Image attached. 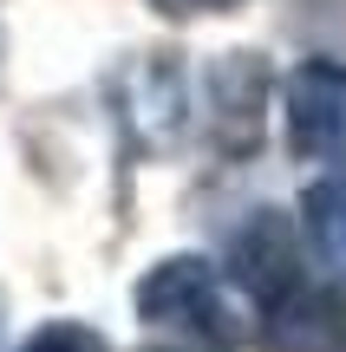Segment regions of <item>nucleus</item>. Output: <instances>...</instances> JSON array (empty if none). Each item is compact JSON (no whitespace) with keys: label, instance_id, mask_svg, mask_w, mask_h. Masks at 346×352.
Here are the masks:
<instances>
[{"label":"nucleus","instance_id":"1","mask_svg":"<svg viewBox=\"0 0 346 352\" xmlns=\"http://www.w3.org/2000/svg\"><path fill=\"white\" fill-rule=\"evenodd\" d=\"M138 320L144 327H177L196 333L209 346H235L242 340V314H235L229 274L209 267L203 254H170L138 280Z\"/></svg>","mask_w":346,"mask_h":352},{"label":"nucleus","instance_id":"2","mask_svg":"<svg viewBox=\"0 0 346 352\" xmlns=\"http://www.w3.org/2000/svg\"><path fill=\"white\" fill-rule=\"evenodd\" d=\"M281 131H288V157H301V164H340L346 157V65L340 59H301L281 78Z\"/></svg>","mask_w":346,"mask_h":352},{"label":"nucleus","instance_id":"3","mask_svg":"<svg viewBox=\"0 0 346 352\" xmlns=\"http://www.w3.org/2000/svg\"><path fill=\"white\" fill-rule=\"evenodd\" d=\"M261 352H346V287L301 274L261 300Z\"/></svg>","mask_w":346,"mask_h":352},{"label":"nucleus","instance_id":"4","mask_svg":"<svg viewBox=\"0 0 346 352\" xmlns=\"http://www.w3.org/2000/svg\"><path fill=\"white\" fill-rule=\"evenodd\" d=\"M301 228L274 209H248V222L229 235V287H242L248 300H274L281 287L301 280Z\"/></svg>","mask_w":346,"mask_h":352},{"label":"nucleus","instance_id":"5","mask_svg":"<svg viewBox=\"0 0 346 352\" xmlns=\"http://www.w3.org/2000/svg\"><path fill=\"white\" fill-rule=\"evenodd\" d=\"M301 248L334 287H346V164H327L301 196Z\"/></svg>","mask_w":346,"mask_h":352},{"label":"nucleus","instance_id":"6","mask_svg":"<svg viewBox=\"0 0 346 352\" xmlns=\"http://www.w3.org/2000/svg\"><path fill=\"white\" fill-rule=\"evenodd\" d=\"M261 104H268V65L255 52H229L216 65V131L235 124L229 151H248L261 138Z\"/></svg>","mask_w":346,"mask_h":352},{"label":"nucleus","instance_id":"7","mask_svg":"<svg viewBox=\"0 0 346 352\" xmlns=\"http://www.w3.org/2000/svg\"><path fill=\"white\" fill-rule=\"evenodd\" d=\"M20 352H111V346H105V333L85 327V320H46L39 333H26Z\"/></svg>","mask_w":346,"mask_h":352},{"label":"nucleus","instance_id":"8","mask_svg":"<svg viewBox=\"0 0 346 352\" xmlns=\"http://www.w3.org/2000/svg\"><path fill=\"white\" fill-rule=\"evenodd\" d=\"M157 13H177V20H190V13H229V7H242V0H151Z\"/></svg>","mask_w":346,"mask_h":352},{"label":"nucleus","instance_id":"9","mask_svg":"<svg viewBox=\"0 0 346 352\" xmlns=\"http://www.w3.org/2000/svg\"><path fill=\"white\" fill-rule=\"evenodd\" d=\"M0 52H7V39H0Z\"/></svg>","mask_w":346,"mask_h":352}]
</instances>
